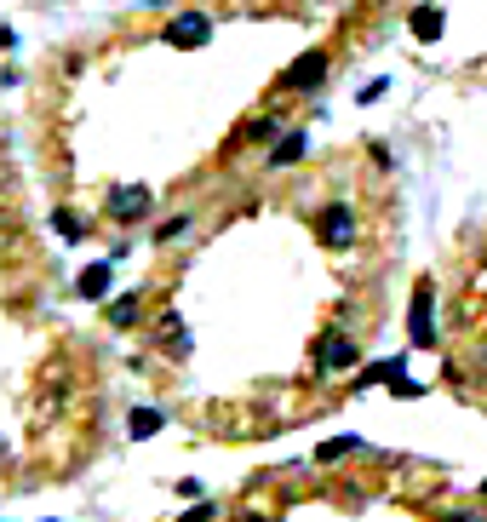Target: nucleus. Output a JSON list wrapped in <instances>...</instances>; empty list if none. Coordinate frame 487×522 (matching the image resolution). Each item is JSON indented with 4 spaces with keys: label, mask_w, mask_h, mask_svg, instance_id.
<instances>
[{
    "label": "nucleus",
    "mask_w": 487,
    "mask_h": 522,
    "mask_svg": "<svg viewBox=\"0 0 487 522\" xmlns=\"http://www.w3.org/2000/svg\"><path fill=\"white\" fill-rule=\"evenodd\" d=\"M316 235H321V247L344 252V247L356 242V207H350V201H327L321 218H316Z\"/></svg>",
    "instance_id": "f257e3e1"
},
{
    "label": "nucleus",
    "mask_w": 487,
    "mask_h": 522,
    "mask_svg": "<svg viewBox=\"0 0 487 522\" xmlns=\"http://www.w3.org/2000/svg\"><path fill=\"white\" fill-rule=\"evenodd\" d=\"M207 41H212V18H207V12H184V18L167 23V46H178V52L207 46Z\"/></svg>",
    "instance_id": "f03ea898"
},
{
    "label": "nucleus",
    "mask_w": 487,
    "mask_h": 522,
    "mask_svg": "<svg viewBox=\"0 0 487 522\" xmlns=\"http://www.w3.org/2000/svg\"><path fill=\"white\" fill-rule=\"evenodd\" d=\"M316 368H321V373L356 368V339H350V334H321V344H316Z\"/></svg>",
    "instance_id": "7ed1b4c3"
},
{
    "label": "nucleus",
    "mask_w": 487,
    "mask_h": 522,
    "mask_svg": "<svg viewBox=\"0 0 487 522\" xmlns=\"http://www.w3.org/2000/svg\"><path fill=\"white\" fill-rule=\"evenodd\" d=\"M413 344H436V288L430 281H419V293H413Z\"/></svg>",
    "instance_id": "20e7f679"
},
{
    "label": "nucleus",
    "mask_w": 487,
    "mask_h": 522,
    "mask_svg": "<svg viewBox=\"0 0 487 522\" xmlns=\"http://www.w3.org/2000/svg\"><path fill=\"white\" fill-rule=\"evenodd\" d=\"M321 81H327V52H304L287 75H281V87H287V92H310V87H321Z\"/></svg>",
    "instance_id": "39448f33"
},
{
    "label": "nucleus",
    "mask_w": 487,
    "mask_h": 522,
    "mask_svg": "<svg viewBox=\"0 0 487 522\" xmlns=\"http://www.w3.org/2000/svg\"><path fill=\"white\" fill-rule=\"evenodd\" d=\"M149 213V189L144 184H127V189H109V218H121V224H132V218Z\"/></svg>",
    "instance_id": "423d86ee"
},
{
    "label": "nucleus",
    "mask_w": 487,
    "mask_h": 522,
    "mask_svg": "<svg viewBox=\"0 0 487 522\" xmlns=\"http://www.w3.org/2000/svg\"><path fill=\"white\" fill-rule=\"evenodd\" d=\"M109 276H115V259H104V264H86L75 288H81V298H104V293H109Z\"/></svg>",
    "instance_id": "0eeeda50"
},
{
    "label": "nucleus",
    "mask_w": 487,
    "mask_h": 522,
    "mask_svg": "<svg viewBox=\"0 0 487 522\" xmlns=\"http://www.w3.org/2000/svg\"><path fill=\"white\" fill-rule=\"evenodd\" d=\"M304 150H310V133H287V138H281V144L270 150V167H293Z\"/></svg>",
    "instance_id": "6e6552de"
},
{
    "label": "nucleus",
    "mask_w": 487,
    "mask_h": 522,
    "mask_svg": "<svg viewBox=\"0 0 487 522\" xmlns=\"http://www.w3.org/2000/svg\"><path fill=\"white\" fill-rule=\"evenodd\" d=\"M413 35H419V41H442V12H436V6H419V12H413Z\"/></svg>",
    "instance_id": "1a4fd4ad"
},
{
    "label": "nucleus",
    "mask_w": 487,
    "mask_h": 522,
    "mask_svg": "<svg viewBox=\"0 0 487 522\" xmlns=\"http://www.w3.org/2000/svg\"><path fill=\"white\" fill-rule=\"evenodd\" d=\"M384 379L396 385V379H401V362H373V368L356 379V390H367V385H384Z\"/></svg>",
    "instance_id": "9d476101"
},
{
    "label": "nucleus",
    "mask_w": 487,
    "mask_h": 522,
    "mask_svg": "<svg viewBox=\"0 0 487 522\" xmlns=\"http://www.w3.org/2000/svg\"><path fill=\"white\" fill-rule=\"evenodd\" d=\"M109 322H115V327L138 322V293H127V298H109Z\"/></svg>",
    "instance_id": "9b49d317"
},
{
    "label": "nucleus",
    "mask_w": 487,
    "mask_h": 522,
    "mask_svg": "<svg viewBox=\"0 0 487 522\" xmlns=\"http://www.w3.org/2000/svg\"><path fill=\"white\" fill-rule=\"evenodd\" d=\"M52 230L64 235V242H81V230H86V224H81V218H75L69 207H58V213H52Z\"/></svg>",
    "instance_id": "f8f14e48"
},
{
    "label": "nucleus",
    "mask_w": 487,
    "mask_h": 522,
    "mask_svg": "<svg viewBox=\"0 0 487 522\" xmlns=\"http://www.w3.org/2000/svg\"><path fill=\"white\" fill-rule=\"evenodd\" d=\"M127 425H132V436L144 442V436H155V431H161V414H155V408H138V414H132Z\"/></svg>",
    "instance_id": "ddd939ff"
},
{
    "label": "nucleus",
    "mask_w": 487,
    "mask_h": 522,
    "mask_svg": "<svg viewBox=\"0 0 487 522\" xmlns=\"http://www.w3.org/2000/svg\"><path fill=\"white\" fill-rule=\"evenodd\" d=\"M161 339L172 344V351H190V339H184V322H178V316H167V322H161Z\"/></svg>",
    "instance_id": "4468645a"
},
{
    "label": "nucleus",
    "mask_w": 487,
    "mask_h": 522,
    "mask_svg": "<svg viewBox=\"0 0 487 522\" xmlns=\"http://www.w3.org/2000/svg\"><path fill=\"white\" fill-rule=\"evenodd\" d=\"M356 448H361L356 436H338V442H327V448H321V465H333V460H344V453H356Z\"/></svg>",
    "instance_id": "2eb2a0df"
},
{
    "label": "nucleus",
    "mask_w": 487,
    "mask_h": 522,
    "mask_svg": "<svg viewBox=\"0 0 487 522\" xmlns=\"http://www.w3.org/2000/svg\"><path fill=\"white\" fill-rule=\"evenodd\" d=\"M212 511H218V505H195V511L184 517V522H212Z\"/></svg>",
    "instance_id": "dca6fc26"
},
{
    "label": "nucleus",
    "mask_w": 487,
    "mask_h": 522,
    "mask_svg": "<svg viewBox=\"0 0 487 522\" xmlns=\"http://www.w3.org/2000/svg\"><path fill=\"white\" fill-rule=\"evenodd\" d=\"M447 522H476V517H447Z\"/></svg>",
    "instance_id": "f3484780"
},
{
    "label": "nucleus",
    "mask_w": 487,
    "mask_h": 522,
    "mask_svg": "<svg viewBox=\"0 0 487 522\" xmlns=\"http://www.w3.org/2000/svg\"><path fill=\"white\" fill-rule=\"evenodd\" d=\"M247 522H270V517H247Z\"/></svg>",
    "instance_id": "a211bd4d"
},
{
    "label": "nucleus",
    "mask_w": 487,
    "mask_h": 522,
    "mask_svg": "<svg viewBox=\"0 0 487 522\" xmlns=\"http://www.w3.org/2000/svg\"><path fill=\"white\" fill-rule=\"evenodd\" d=\"M149 6H167V0H149Z\"/></svg>",
    "instance_id": "6ab92c4d"
},
{
    "label": "nucleus",
    "mask_w": 487,
    "mask_h": 522,
    "mask_svg": "<svg viewBox=\"0 0 487 522\" xmlns=\"http://www.w3.org/2000/svg\"><path fill=\"white\" fill-rule=\"evenodd\" d=\"M482 494H487V482H482Z\"/></svg>",
    "instance_id": "aec40b11"
}]
</instances>
